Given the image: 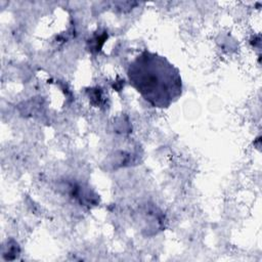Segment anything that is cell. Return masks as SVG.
Instances as JSON below:
<instances>
[{
  "mask_svg": "<svg viewBox=\"0 0 262 262\" xmlns=\"http://www.w3.org/2000/svg\"><path fill=\"white\" fill-rule=\"evenodd\" d=\"M130 85L157 108H167L182 94L180 71L167 57L143 50L128 66Z\"/></svg>",
  "mask_w": 262,
  "mask_h": 262,
  "instance_id": "6da1fadb",
  "label": "cell"
}]
</instances>
